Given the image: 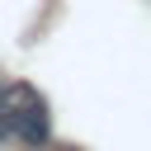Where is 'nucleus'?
I'll return each instance as SVG.
<instances>
[{
	"label": "nucleus",
	"instance_id": "1",
	"mask_svg": "<svg viewBox=\"0 0 151 151\" xmlns=\"http://www.w3.org/2000/svg\"><path fill=\"white\" fill-rule=\"evenodd\" d=\"M47 99L28 85V80H5L0 85V137L24 142V146H42L47 142Z\"/></svg>",
	"mask_w": 151,
	"mask_h": 151
},
{
	"label": "nucleus",
	"instance_id": "2",
	"mask_svg": "<svg viewBox=\"0 0 151 151\" xmlns=\"http://www.w3.org/2000/svg\"><path fill=\"white\" fill-rule=\"evenodd\" d=\"M38 151H76V146H47V142H42V146H38Z\"/></svg>",
	"mask_w": 151,
	"mask_h": 151
}]
</instances>
